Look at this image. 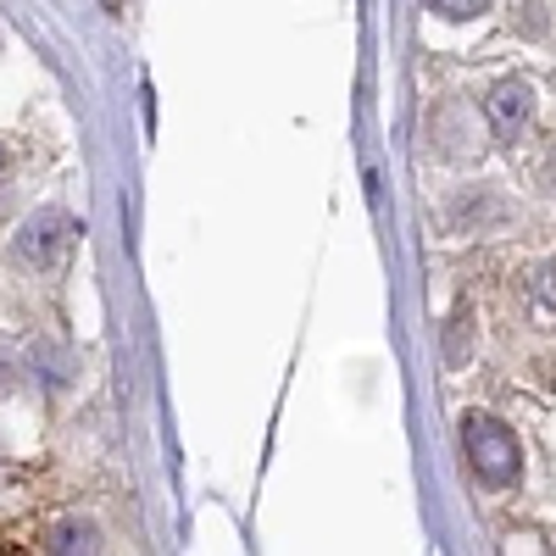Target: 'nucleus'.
I'll use <instances>...</instances> for the list:
<instances>
[{"mask_svg":"<svg viewBox=\"0 0 556 556\" xmlns=\"http://www.w3.org/2000/svg\"><path fill=\"white\" fill-rule=\"evenodd\" d=\"M73 235H78V228H73L62 212H34V217L17 228V256L34 262V267H62Z\"/></svg>","mask_w":556,"mask_h":556,"instance_id":"f03ea898","label":"nucleus"},{"mask_svg":"<svg viewBox=\"0 0 556 556\" xmlns=\"http://www.w3.org/2000/svg\"><path fill=\"white\" fill-rule=\"evenodd\" d=\"M51 551H101V529L96 523H78V518H62L56 529H51Z\"/></svg>","mask_w":556,"mask_h":556,"instance_id":"39448f33","label":"nucleus"},{"mask_svg":"<svg viewBox=\"0 0 556 556\" xmlns=\"http://www.w3.org/2000/svg\"><path fill=\"white\" fill-rule=\"evenodd\" d=\"M529 312H534L540 329H556V262L540 267V278L529 285Z\"/></svg>","mask_w":556,"mask_h":556,"instance_id":"20e7f679","label":"nucleus"},{"mask_svg":"<svg viewBox=\"0 0 556 556\" xmlns=\"http://www.w3.org/2000/svg\"><path fill=\"white\" fill-rule=\"evenodd\" d=\"M484 117H490V128L501 139H518L529 128V117H534V89L523 78H501L490 89V101H484Z\"/></svg>","mask_w":556,"mask_h":556,"instance_id":"7ed1b4c3","label":"nucleus"},{"mask_svg":"<svg viewBox=\"0 0 556 556\" xmlns=\"http://www.w3.org/2000/svg\"><path fill=\"white\" fill-rule=\"evenodd\" d=\"M0 162H7V151H0Z\"/></svg>","mask_w":556,"mask_h":556,"instance_id":"0eeeda50","label":"nucleus"},{"mask_svg":"<svg viewBox=\"0 0 556 556\" xmlns=\"http://www.w3.org/2000/svg\"><path fill=\"white\" fill-rule=\"evenodd\" d=\"M429 7L440 12V17H451V23H468V17H479L490 0H429Z\"/></svg>","mask_w":556,"mask_h":556,"instance_id":"423d86ee","label":"nucleus"},{"mask_svg":"<svg viewBox=\"0 0 556 556\" xmlns=\"http://www.w3.org/2000/svg\"><path fill=\"white\" fill-rule=\"evenodd\" d=\"M462 440H468V456H473V468H479V479H490V484H513L518 479V440L506 434L495 417H468L462 424Z\"/></svg>","mask_w":556,"mask_h":556,"instance_id":"f257e3e1","label":"nucleus"}]
</instances>
